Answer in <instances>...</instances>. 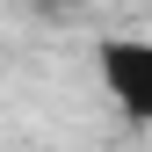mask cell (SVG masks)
I'll list each match as a JSON object with an SVG mask.
<instances>
[{
    "label": "cell",
    "mask_w": 152,
    "mask_h": 152,
    "mask_svg": "<svg viewBox=\"0 0 152 152\" xmlns=\"http://www.w3.org/2000/svg\"><path fill=\"white\" fill-rule=\"evenodd\" d=\"M44 15H72V7H87V0H36Z\"/></svg>",
    "instance_id": "2"
},
{
    "label": "cell",
    "mask_w": 152,
    "mask_h": 152,
    "mask_svg": "<svg viewBox=\"0 0 152 152\" xmlns=\"http://www.w3.org/2000/svg\"><path fill=\"white\" fill-rule=\"evenodd\" d=\"M94 65H102V87L116 94L123 116L152 123V36H102Z\"/></svg>",
    "instance_id": "1"
}]
</instances>
